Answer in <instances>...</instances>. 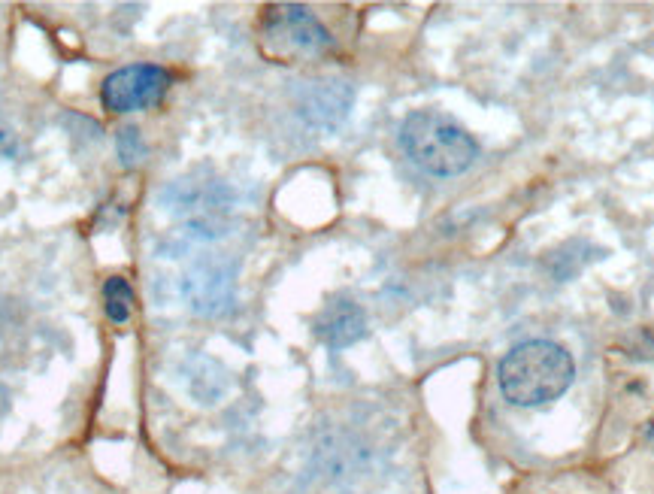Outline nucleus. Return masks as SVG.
Segmentation results:
<instances>
[{
  "instance_id": "6e6552de",
  "label": "nucleus",
  "mask_w": 654,
  "mask_h": 494,
  "mask_svg": "<svg viewBox=\"0 0 654 494\" xmlns=\"http://www.w3.org/2000/svg\"><path fill=\"white\" fill-rule=\"evenodd\" d=\"M352 107V88L346 82H315L300 101V116L312 128H337Z\"/></svg>"
},
{
  "instance_id": "39448f33",
  "label": "nucleus",
  "mask_w": 654,
  "mask_h": 494,
  "mask_svg": "<svg viewBox=\"0 0 654 494\" xmlns=\"http://www.w3.org/2000/svg\"><path fill=\"white\" fill-rule=\"evenodd\" d=\"M170 88V73L155 64H131L106 76L100 101L109 113H134L155 107Z\"/></svg>"
},
{
  "instance_id": "9b49d317",
  "label": "nucleus",
  "mask_w": 654,
  "mask_h": 494,
  "mask_svg": "<svg viewBox=\"0 0 654 494\" xmlns=\"http://www.w3.org/2000/svg\"><path fill=\"white\" fill-rule=\"evenodd\" d=\"M13 152H16V131L4 116H0V158H10Z\"/></svg>"
},
{
  "instance_id": "7ed1b4c3",
  "label": "nucleus",
  "mask_w": 654,
  "mask_h": 494,
  "mask_svg": "<svg viewBox=\"0 0 654 494\" xmlns=\"http://www.w3.org/2000/svg\"><path fill=\"white\" fill-rule=\"evenodd\" d=\"M261 43L267 55L279 61H294V58H318L324 52H331L334 37L327 34V28L306 7L282 4L267 10L261 22Z\"/></svg>"
},
{
  "instance_id": "9d476101",
  "label": "nucleus",
  "mask_w": 654,
  "mask_h": 494,
  "mask_svg": "<svg viewBox=\"0 0 654 494\" xmlns=\"http://www.w3.org/2000/svg\"><path fill=\"white\" fill-rule=\"evenodd\" d=\"M119 155H122V161H125L128 167H134L137 161H143L146 146H143V137H140L137 128H125V131L119 134Z\"/></svg>"
},
{
  "instance_id": "423d86ee",
  "label": "nucleus",
  "mask_w": 654,
  "mask_h": 494,
  "mask_svg": "<svg viewBox=\"0 0 654 494\" xmlns=\"http://www.w3.org/2000/svg\"><path fill=\"white\" fill-rule=\"evenodd\" d=\"M185 298L203 316L225 313L234 301V270L222 261H203L185 276Z\"/></svg>"
},
{
  "instance_id": "20e7f679",
  "label": "nucleus",
  "mask_w": 654,
  "mask_h": 494,
  "mask_svg": "<svg viewBox=\"0 0 654 494\" xmlns=\"http://www.w3.org/2000/svg\"><path fill=\"white\" fill-rule=\"evenodd\" d=\"M170 213H176L197 234H218L231 213V191L212 176H185L167 194Z\"/></svg>"
},
{
  "instance_id": "0eeeda50",
  "label": "nucleus",
  "mask_w": 654,
  "mask_h": 494,
  "mask_svg": "<svg viewBox=\"0 0 654 494\" xmlns=\"http://www.w3.org/2000/svg\"><path fill=\"white\" fill-rule=\"evenodd\" d=\"M367 334L364 310L349 298H334L315 316V337L327 349H346Z\"/></svg>"
},
{
  "instance_id": "1a4fd4ad",
  "label": "nucleus",
  "mask_w": 654,
  "mask_h": 494,
  "mask_svg": "<svg viewBox=\"0 0 654 494\" xmlns=\"http://www.w3.org/2000/svg\"><path fill=\"white\" fill-rule=\"evenodd\" d=\"M103 301H106V316L116 325H125L131 319V304H134V291L122 276H113L103 285Z\"/></svg>"
},
{
  "instance_id": "f257e3e1",
  "label": "nucleus",
  "mask_w": 654,
  "mask_h": 494,
  "mask_svg": "<svg viewBox=\"0 0 654 494\" xmlns=\"http://www.w3.org/2000/svg\"><path fill=\"white\" fill-rule=\"evenodd\" d=\"M576 376L570 352L552 340L518 343L497 370L503 398L515 407H542L558 401Z\"/></svg>"
},
{
  "instance_id": "f03ea898",
  "label": "nucleus",
  "mask_w": 654,
  "mask_h": 494,
  "mask_svg": "<svg viewBox=\"0 0 654 494\" xmlns=\"http://www.w3.org/2000/svg\"><path fill=\"white\" fill-rule=\"evenodd\" d=\"M400 143L412 164L430 176H458L479 155L476 140L455 119L433 110L412 113L400 128Z\"/></svg>"
}]
</instances>
